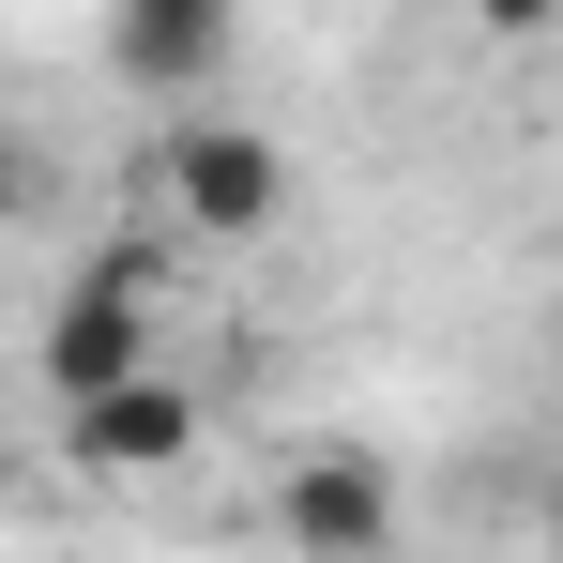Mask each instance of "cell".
Wrapping results in <instances>:
<instances>
[{
  "label": "cell",
  "mask_w": 563,
  "mask_h": 563,
  "mask_svg": "<svg viewBox=\"0 0 563 563\" xmlns=\"http://www.w3.org/2000/svg\"><path fill=\"white\" fill-rule=\"evenodd\" d=\"M275 533H289V563H380L396 549V457H366V442L289 457L275 472Z\"/></svg>",
  "instance_id": "3"
},
{
  "label": "cell",
  "mask_w": 563,
  "mask_h": 563,
  "mask_svg": "<svg viewBox=\"0 0 563 563\" xmlns=\"http://www.w3.org/2000/svg\"><path fill=\"white\" fill-rule=\"evenodd\" d=\"M62 457L92 472H122V487H137V472H168V457H198V396L168 366H137V380H107V396H62Z\"/></svg>",
  "instance_id": "4"
},
{
  "label": "cell",
  "mask_w": 563,
  "mask_h": 563,
  "mask_svg": "<svg viewBox=\"0 0 563 563\" xmlns=\"http://www.w3.org/2000/svg\"><path fill=\"white\" fill-rule=\"evenodd\" d=\"M0 518H15V442H0Z\"/></svg>",
  "instance_id": "7"
},
{
  "label": "cell",
  "mask_w": 563,
  "mask_h": 563,
  "mask_svg": "<svg viewBox=\"0 0 563 563\" xmlns=\"http://www.w3.org/2000/svg\"><path fill=\"white\" fill-rule=\"evenodd\" d=\"M472 31H503V46H533V31H563V0H472Z\"/></svg>",
  "instance_id": "6"
},
{
  "label": "cell",
  "mask_w": 563,
  "mask_h": 563,
  "mask_svg": "<svg viewBox=\"0 0 563 563\" xmlns=\"http://www.w3.org/2000/svg\"><path fill=\"white\" fill-rule=\"evenodd\" d=\"M153 198H168V229H198V244H260L289 213V153L260 122H184L153 153Z\"/></svg>",
  "instance_id": "1"
},
{
  "label": "cell",
  "mask_w": 563,
  "mask_h": 563,
  "mask_svg": "<svg viewBox=\"0 0 563 563\" xmlns=\"http://www.w3.org/2000/svg\"><path fill=\"white\" fill-rule=\"evenodd\" d=\"M122 77H153V92H184V77H213L229 62V0H122Z\"/></svg>",
  "instance_id": "5"
},
{
  "label": "cell",
  "mask_w": 563,
  "mask_h": 563,
  "mask_svg": "<svg viewBox=\"0 0 563 563\" xmlns=\"http://www.w3.org/2000/svg\"><path fill=\"white\" fill-rule=\"evenodd\" d=\"M31 366H46V396H107V380H137V366H153V275H137V260L62 275L46 335H31Z\"/></svg>",
  "instance_id": "2"
},
{
  "label": "cell",
  "mask_w": 563,
  "mask_h": 563,
  "mask_svg": "<svg viewBox=\"0 0 563 563\" xmlns=\"http://www.w3.org/2000/svg\"><path fill=\"white\" fill-rule=\"evenodd\" d=\"M549 563H563V503H549Z\"/></svg>",
  "instance_id": "8"
}]
</instances>
